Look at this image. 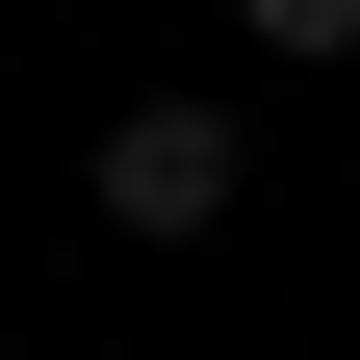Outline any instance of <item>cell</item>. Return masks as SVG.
I'll list each match as a JSON object with an SVG mask.
<instances>
[{
  "mask_svg": "<svg viewBox=\"0 0 360 360\" xmlns=\"http://www.w3.org/2000/svg\"><path fill=\"white\" fill-rule=\"evenodd\" d=\"M77 206H103L129 257H206L257 206V103H206V77H155V103H103V155H77Z\"/></svg>",
  "mask_w": 360,
  "mask_h": 360,
  "instance_id": "cell-1",
  "label": "cell"
},
{
  "mask_svg": "<svg viewBox=\"0 0 360 360\" xmlns=\"http://www.w3.org/2000/svg\"><path fill=\"white\" fill-rule=\"evenodd\" d=\"M232 26H257V77H335L360 52V0H232Z\"/></svg>",
  "mask_w": 360,
  "mask_h": 360,
  "instance_id": "cell-2",
  "label": "cell"
},
{
  "mask_svg": "<svg viewBox=\"0 0 360 360\" xmlns=\"http://www.w3.org/2000/svg\"><path fill=\"white\" fill-rule=\"evenodd\" d=\"M0 26H26V0H0Z\"/></svg>",
  "mask_w": 360,
  "mask_h": 360,
  "instance_id": "cell-3",
  "label": "cell"
}]
</instances>
